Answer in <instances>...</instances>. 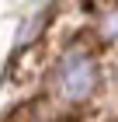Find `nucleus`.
<instances>
[{
  "instance_id": "obj_5",
  "label": "nucleus",
  "mask_w": 118,
  "mask_h": 122,
  "mask_svg": "<svg viewBox=\"0 0 118 122\" xmlns=\"http://www.w3.org/2000/svg\"><path fill=\"white\" fill-rule=\"evenodd\" d=\"M80 4H87V7H97V4H104V0H80Z\"/></svg>"
},
{
  "instance_id": "obj_1",
  "label": "nucleus",
  "mask_w": 118,
  "mask_h": 122,
  "mask_svg": "<svg viewBox=\"0 0 118 122\" xmlns=\"http://www.w3.org/2000/svg\"><path fill=\"white\" fill-rule=\"evenodd\" d=\"M94 80H97V63L83 46L66 49L63 59L56 63V91L66 101H83L94 91Z\"/></svg>"
},
{
  "instance_id": "obj_3",
  "label": "nucleus",
  "mask_w": 118,
  "mask_h": 122,
  "mask_svg": "<svg viewBox=\"0 0 118 122\" xmlns=\"http://www.w3.org/2000/svg\"><path fill=\"white\" fill-rule=\"evenodd\" d=\"M97 35L108 38V42H111V38H118V4H115V7H108L104 14H101V21H97Z\"/></svg>"
},
{
  "instance_id": "obj_4",
  "label": "nucleus",
  "mask_w": 118,
  "mask_h": 122,
  "mask_svg": "<svg viewBox=\"0 0 118 122\" xmlns=\"http://www.w3.org/2000/svg\"><path fill=\"white\" fill-rule=\"evenodd\" d=\"M38 115H42V105L38 101H24V105H18L4 122H38Z\"/></svg>"
},
{
  "instance_id": "obj_2",
  "label": "nucleus",
  "mask_w": 118,
  "mask_h": 122,
  "mask_svg": "<svg viewBox=\"0 0 118 122\" xmlns=\"http://www.w3.org/2000/svg\"><path fill=\"white\" fill-rule=\"evenodd\" d=\"M42 56H45L42 42H31V46L18 49V52H14V59H10V66H7V80H10V84H28V80L38 73Z\"/></svg>"
}]
</instances>
